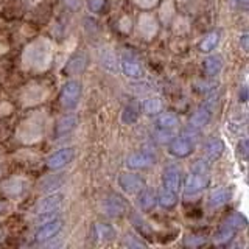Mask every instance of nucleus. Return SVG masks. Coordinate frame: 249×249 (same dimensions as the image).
<instances>
[{
    "label": "nucleus",
    "instance_id": "1",
    "mask_svg": "<svg viewBox=\"0 0 249 249\" xmlns=\"http://www.w3.org/2000/svg\"><path fill=\"white\" fill-rule=\"evenodd\" d=\"M209 185V162L207 160H196L192 167L189 179L185 182V193L196 195L201 190H204Z\"/></svg>",
    "mask_w": 249,
    "mask_h": 249
},
{
    "label": "nucleus",
    "instance_id": "2",
    "mask_svg": "<svg viewBox=\"0 0 249 249\" xmlns=\"http://www.w3.org/2000/svg\"><path fill=\"white\" fill-rule=\"evenodd\" d=\"M81 97V86L78 81L72 80V81H67L64 86H62V92H61V105L67 107V109H72L76 106L78 100Z\"/></svg>",
    "mask_w": 249,
    "mask_h": 249
},
{
    "label": "nucleus",
    "instance_id": "3",
    "mask_svg": "<svg viewBox=\"0 0 249 249\" xmlns=\"http://www.w3.org/2000/svg\"><path fill=\"white\" fill-rule=\"evenodd\" d=\"M162 184L165 190L171 192H178L179 187H181V170L175 163H170L163 170V176H162Z\"/></svg>",
    "mask_w": 249,
    "mask_h": 249
},
{
    "label": "nucleus",
    "instance_id": "4",
    "mask_svg": "<svg viewBox=\"0 0 249 249\" xmlns=\"http://www.w3.org/2000/svg\"><path fill=\"white\" fill-rule=\"evenodd\" d=\"M156 162V156L151 151H139L131 154L128 160H126V165L132 170H140V168H146L153 165Z\"/></svg>",
    "mask_w": 249,
    "mask_h": 249
},
{
    "label": "nucleus",
    "instance_id": "5",
    "mask_svg": "<svg viewBox=\"0 0 249 249\" xmlns=\"http://www.w3.org/2000/svg\"><path fill=\"white\" fill-rule=\"evenodd\" d=\"M193 148H195L193 140L181 134L178 139H175L173 142H171L170 153L175 154L176 158H185V156H189L193 151Z\"/></svg>",
    "mask_w": 249,
    "mask_h": 249
},
{
    "label": "nucleus",
    "instance_id": "6",
    "mask_svg": "<svg viewBox=\"0 0 249 249\" xmlns=\"http://www.w3.org/2000/svg\"><path fill=\"white\" fill-rule=\"evenodd\" d=\"M119 184L120 187L128 193H136L143 189V179L139 175H132V173H123L119 178Z\"/></svg>",
    "mask_w": 249,
    "mask_h": 249
},
{
    "label": "nucleus",
    "instance_id": "7",
    "mask_svg": "<svg viewBox=\"0 0 249 249\" xmlns=\"http://www.w3.org/2000/svg\"><path fill=\"white\" fill-rule=\"evenodd\" d=\"M73 156H75L73 148H64V150H59L58 153H54L52 158L47 160V167L52 168V170L62 168L73 159Z\"/></svg>",
    "mask_w": 249,
    "mask_h": 249
},
{
    "label": "nucleus",
    "instance_id": "8",
    "mask_svg": "<svg viewBox=\"0 0 249 249\" xmlns=\"http://www.w3.org/2000/svg\"><path fill=\"white\" fill-rule=\"evenodd\" d=\"M103 209L109 216H119L126 210V202L119 195H112V196L105 199Z\"/></svg>",
    "mask_w": 249,
    "mask_h": 249
},
{
    "label": "nucleus",
    "instance_id": "9",
    "mask_svg": "<svg viewBox=\"0 0 249 249\" xmlns=\"http://www.w3.org/2000/svg\"><path fill=\"white\" fill-rule=\"evenodd\" d=\"M61 228H62V223L59 220L47 221L42 228L36 232V241H47V240L53 238L61 231Z\"/></svg>",
    "mask_w": 249,
    "mask_h": 249
},
{
    "label": "nucleus",
    "instance_id": "10",
    "mask_svg": "<svg viewBox=\"0 0 249 249\" xmlns=\"http://www.w3.org/2000/svg\"><path fill=\"white\" fill-rule=\"evenodd\" d=\"M206 158L209 162H213L216 159L221 158V154L224 153V142L220 139H210L206 143Z\"/></svg>",
    "mask_w": 249,
    "mask_h": 249
},
{
    "label": "nucleus",
    "instance_id": "11",
    "mask_svg": "<svg viewBox=\"0 0 249 249\" xmlns=\"http://www.w3.org/2000/svg\"><path fill=\"white\" fill-rule=\"evenodd\" d=\"M61 202H62V195L59 193L50 195V196L44 198L36 206V213H45V212H50V210H58Z\"/></svg>",
    "mask_w": 249,
    "mask_h": 249
},
{
    "label": "nucleus",
    "instance_id": "12",
    "mask_svg": "<svg viewBox=\"0 0 249 249\" xmlns=\"http://www.w3.org/2000/svg\"><path fill=\"white\" fill-rule=\"evenodd\" d=\"M210 115H212V109H210V106H209V105H204V106L199 107L198 111L192 115L190 124H192V126H196V128L204 126V124H207V123H209Z\"/></svg>",
    "mask_w": 249,
    "mask_h": 249
},
{
    "label": "nucleus",
    "instance_id": "13",
    "mask_svg": "<svg viewBox=\"0 0 249 249\" xmlns=\"http://www.w3.org/2000/svg\"><path fill=\"white\" fill-rule=\"evenodd\" d=\"M123 72L129 78H140L142 76V67H140L139 62L132 58V56H124L123 62H122Z\"/></svg>",
    "mask_w": 249,
    "mask_h": 249
},
{
    "label": "nucleus",
    "instance_id": "14",
    "mask_svg": "<svg viewBox=\"0 0 249 249\" xmlns=\"http://www.w3.org/2000/svg\"><path fill=\"white\" fill-rule=\"evenodd\" d=\"M86 66H88V58H86V54L83 52H80V53H76L75 56L69 61L67 72H70V73H81L83 70L86 69Z\"/></svg>",
    "mask_w": 249,
    "mask_h": 249
},
{
    "label": "nucleus",
    "instance_id": "15",
    "mask_svg": "<svg viewBox=\"0 0 249 249\" xmlns=\"http://www.w3.org/2000/svg\"><path fill=\"white\" fill-rule=\"evenodd\" d=\"M93 235H95L97 240H100V241H109V240L115 238V231L109 224L98 223V224H95V228H93Z\"/></svg>",
    "mask_w": 249,
    "mask_h": 249
},
{
    "label": "nucleus",
    "instance_id": "16",
    "mask_svg": "<svg viewBox=\"0 0 249 249\" xmlns=\"http://www.w3.org/2000/svg\"><path fill=\"white\" fill-rule=\"evenodd\" d=\"M76 126V117L75 115H67L64 119H61L56 124V136H66Z\"/></svg>",
    "mask_w": 249,
    "mask_h": 249
},
{
    "label": "nucleus",
    "instance_id": "17",
    "mask_svg": "<svg viewBox=\"0 0 249 249\" xmlns=\"http://www.w3.org/2000/svg\"><path fill=\"white\" fill-rule=\"evenodd\" d=\"M233 233H235V229H233L232 226H229L228 223H223V226H221L220 229H218L216 235H215L216 243H220V245H228L229 241L232 240Z\"/></svg>",
    "mask_w": 249,
    "mask_h": 249
},
{
    "label": "nucleus",
    "instance_id": "18",
    "mask_svg": "<svg viewBox=\"0 0 249 249\" xmlns=\"http://www.w3.org/2000/svg\"><path fill=\"white\" fill-rule=\"evenodd\" d=\"M229 199H231V192L228 189H220V190H215L212 195H210L209 204L212 207H220V206L226 204Z\"/></svg>",
    "mask_w": 249,
    "mask_h": 249
},
{
    "label": "nucleus",
    "instance_id": "19",
    "mask_svg": "<svg viewBox=\"0 0 249 249\" xmlns=\"http://www.w3.org/2000/svg\"><path fill=\"white\" fill-rule=\"evenodd\" d=\"M137 119H139V106L136 103H129L124 106L122 114V122L124 124H132Z\"/></svg>",
    "mask_w": 249,
    "mask_h": 249
},
{
    "label": "nucleus",
    "instance_id": "20",
    "mask_svg": "<svg viewBox=\"0 0 249 249\" xmlns=\"http://www.w3.org/2000/svg\"><path fill=\"white\" fill-rule=\"evenodd\" d=\"M221 67H223V62H221L220 56H210L204 61V70H206V73L210 76L220 73Z\"/></svg>",
    "mask_w": 249,
    "mask_h": 249
},
{
    "label": "nucleus",
    "instance_id": "21",
    "mask_svg": "<svg viewBox=\"0 0 249 249\" xmlns=\"http://www.w3.org/2000/svg\"><path fill=\"white\" fill-rule=\"evenodd\" d=\"M159 202L162 207H167V209H171L176 202H178V195L176 192H171V190H165L162 189L160 192V196H159Z\"/></svg>",
    "mask_w": 249,
    "mask_h": 249
},
{
    "label": "nucleus",
    "instance_id": "22",
    "mask_svg": "<svg viewBox=\"0 0 249 249\" xmlns=\"http://www.w3.org/2000/svg\"><path fill=\"white\" fill-rule=\"evenodd\" d=\"M139 204L142 206V209L145 210H150L154 207L156 204V196H154V193L151 190H142L139 195Z\"/></svg>",
    "mask_w": 249,
    "mask_h": 249
},
{
    "label": "nucleus",
    "instance_id": "23",
    "mask_svg": "<svg viewBox=\"0 0 249 249\" xmlns=\"http://www.w3.org/2000/svg\"><path fill=\"white\" fill-rule=\"evenodd\" d=\"M218 41H220V35L218 33H210V35H207L204 39H202V42H201V45H199V49H201V52H212L215 47L218 45Z\"/></svg>",
    "mask_w": 249,
    "mask_h": 249
},
{
    "label": "nucleus",
    "instance_id": "24",
    "mask_svg": "<svg viewBox=\"0 0 249 249\" xmlns=\"http://www.w3.org/2000/svg\"><path fill=\"white\" fill-rule=\"evenodd\" d=\"M176 124H178V119L173 114H162L158 119L159 129H173Z\"/></svg>",
    "mask_w": 249,
    "mask_h": 249
},
{
    "label": "nucleus",
    "instance_id": "25",
    "mask_svg": "<svg viewBox=\"0 0 249 249\" xmlns=\"http://www.w3.org/2000/svg\"><path fill=\"white\" fill-rule=\"evenodd\" d=\"M143 109H145V112L148 115H154V114L160 112L162 103H160L159 98H148L145 103H143Z\"/></svg>",
    "mask_w": 249,
    "mask_h": 249
},
{
    "label": "nucleus",
    "instance_id": "26",
    "mask_svg": "<svg viewBox=\"0 0 249 249\" xmlns=\"http://www.w3.org/2000/svg\"><path fill=\"white\" fill-rule=\"evenodd\" d=\"M224 223H228L229 226H232V228L235 229V231L246 228V218L241 215V213H232Z\"/></svg>",
    "mask_w": 249,
    "mask_h": 249
},
{
    "label": "nucleus",
    "instance_id": "27",
    "mask_svg": "<svg viewBox=\"0 0 249 249\" xmlns=\"http://www.w3.org/2000/svg\"><path fill=\"white\" fill-rule=\"evenodd\" d=\"M59 185H61V178L59 176H52V179L47 178L45 181L42 182V190L44 192H50L53 189H58Z\"/></svg>",
    "mask_w": 249,
    "mask_h": 249
},
{
    "label": "nucleus",
    "instance_id": "28",
    "mask_svg": "<svg viewBox=\"0 0 249 249\" xmlns=\"http://www.w3.org/2000/svg\"><path fill=\"white\" fill-rule=\"evenodd\" d=\"M156 136H158L159 142L165 143V142H168V140L171 139V136H173V134H171V129H159Z\"/></svg>",
    "mask_w": 249,
    "mask_h": 249
},
{
    "label": "nucleus",
    "instance_id": "29",
    "mask_svg": "<svg viewBox=\"0 0 249 249\" xmlns=\"http://www.w3.org/2000/svg\"><path fill=\"white\" fill-rule=\"evenodd\" d=\"M103 6H105V0H90L89 3V8L93 13H100L103 10Z\"/></svg>",
    "mask_w": 249,
    "mask_h": 249
},
{
    "label": "nucleus",
    "instance_id": "30",
    "mask_svg": "<svg viewBox=\"0 0 249 249\" xmlns=\"http://www.w3.org/2000/svg\"><path fill=\"white\" fill-rule=\"evenodd\" d=\"M240 153H241L243 158H246V153H248V140L246 139L240 142Z\"/></svg>",
    "mask_w": 249,
    "mask_h": 249
},
{
    "label": "nucleus",
    "instance_id": "31",
    "mask_svg": "<svg viewBox=\"0 0 249 249\" xmlns=\"http://www.w3.org/2000/svg\"><path fill=\"white\" fill-rule=\"evenodd\" d=\"M246 41H248V36L245 35L243 39H241V42H243V49H245V50H248V44H246Z\"/></svg>",
    "mask_w": 249,
    "mask_h": 249
},
{
    "label": "nucleus",
    "instance_id": "32",
    "mask_svg": "<svg viewBox=\"0 0 249 249\" xmlns=\"http://www.w3.org/2000/svg\"><path fill=\"white\" fill-rule=\"evenodd\" d=\"M241 101H246V88L241 89Z\"/></svg>",
    "mask_w": 249,
    "mask_h": 249
},
{
    "label": "nucleus",
    "instance_id": "33",
    "mask_svg": "<svg viewBox=\"0 0 249 249\" xmlns=\"http://www.w3.org/2000/svg\"><path fill=\"white\" fill-rule=\"evenodd\" d=\"M235 2H238V3H243V5H246L249 0H235Z\"/></svg>",
    "mask_w": 249,
    "mask_h": 249
}]
</instances>
